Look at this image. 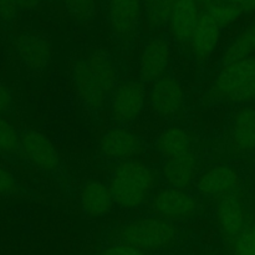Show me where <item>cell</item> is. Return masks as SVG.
<instances>
[{"label": "cell", "instance_id": "6da1fadb", "mask_svg": "<svg viewBox=\"0 0 255 255\" xmlns=\"http://www.w3.org/2000/svg\"><path fill=\"white\" fill-rule=\"evenodd\" d=\"M74 87L80 101L92 111H99L117 87L116 65L107 54L95 51L81 57L72 72Z\"/></svg>", "mask_w": 255, "mask_h": 255}, {"label": "cell", "instance_id": "7a4b0ae2", "mask_svg": "<svg viewBox=\"0 0 255 255\" xmlns=\"http://www.w3.org/2000/svg\"><path fill=\"white\" fill-rule=\"evenodd\" d=\"M109 186L117 206L128 211L137 209L153 193L157 176L148 164L138 159L120 162Z\"/></svg>", "mask_w": 255, "mask_h": 255}, {"label": "cell", "instance_id": "3957f363", "mask_svg": "<svg viewBox=\"0 0 255 255\" xmlns=\"http://www.w3.org/2000/svg\"><path fill=\"white\" fill-rule=\"evenodd\" d=\"M209 99L234 105L254 102L255 56L223 65L209 90Z\"/></svg>", "mask_w": 255, "mask_h": 255}, {"label": "cell", "instance_id": "277c9868", "mask_svg": "<svg viewBox=\"0 0 255 255\" xmlns=\"http://www.w3.org/2000/svg\"><path fill=\"white\" fill-rule=\"evenodd\" d=\"M121 243L142 252H156L168 248L178 237L174 223L159 217H143L127 222L119 232Z\"/></svg>", "mask_w": 255, "mask_h": 255}, {"label": "cell", "instance_id": "5b68a950", "mask_svg": "<svg viewBox=\"0 0 255 255\" xmlns=\"http://www.w3.org/2000/svg\"><path fill=\"white\" fill-rule=\"evenodd\" d=\"M146 101V86L141 80H129L117 85L110 100L112 120L120 125L132 124L143 112Z\"/></svg>", "mask_w": 255, "mask_h": 255}, {"label": "cell", "instance_id": "8992f818", "mask_svg": "<svg viewBox=\"0 0 255 255\" xmlns=\"http://www.w3.org/2000/svg\"><path fill=\"white\" fill-rule=\"evenodd\" d=\"M151 207L157 217L171 223L192 219L198 212V202L187 189L166 188L156 192L152 198Z\"/></svg>", "mask_w": 255, "mask_h": 255}, {"label": "cell", "instance_id": "52a82bcc", "mask_svg": "<svg viewBox=\"0 0 255 255\" xmlns=\"http://www.w3.org/2000/svg\"><path fill=\"white\" fill-rule=\"evenodd\" d=\"M20 154L22 158L44 172H54L60 167V156L51 139L36 129L21 133Z\"/></svg>", "mask_w": 255, "mask_h": 255}, {"label": "cell", "instance_id": "ba28073f", "mask_svg": "<svg viewBox=\"0 0 255 255\" xmlns=\"http://www.w3.org/2000/svg\"><path fill=\"white\" fill-rule=\"evenodd\" d=\"M144 142L138 134L124 127L107 131L100 141V151L112 161H132L144 152Z\"/></svg>", "mask_w": 255, "mask_h": 255}, {"label": "cell", "instance_id": "9c48e42d", "mask_svg": "<svg viewBox=\"0 0 255 255\" xmlns=\"http://www.w3.org/2000/svg\"><path fill=\"white\" fill-rule=\"evenodd\" d=\"M107 14L114 34L124 41H131L141 25L142 0H110Z\"/></svg>", "mask_w": 255, "mask_h": 255}, {"label": "cell", "instance_id": "30bf717a", "mask_svg": "<svg viewBox=\"0 0 255 255\" xmlns=\"http://www.w3.org/2000/svg\"><path fill=\"white\" fill-rule=\"evenodd\" d=\"M186 94L178 80L163 76L152 84L149 91V104L152 110L162 117H174L183 110Z\"/></svg>", "mask_w": 255, "mask_h": 255}, {"label": "cell", "instance_id": "8fae6325", "mask_svg": "<svg viewBox=\"0 0 255 255\" xmlns=\"http://www.w3.org/2000/svg\"><path fill=\"white\" fill-rule=\"evenodd\" d=\"M248 208L238 192L217 199L216 218L223 234L228 238L241 236L248 228Z\"/></svg>", "mask_w": 255, "mask_h": 255}, {"label": "cell", "instance_id": "7c38bea8", "mask_svg": "<svg viewBox=\"0 0 255 255\" xmlns=\"http://www.w3.org/2000/svg\"><path fill=\"white\" fill-rule=\"evenodd\" d=\"M196 187L201 196L218 199L239 191L241 176L228 164H216L199 174Z\"/></svg>", "mask_w": 255, "mask_h": 255}, {"label": "cell", "instance_id": "4fadbf2b", "mask_svg": "<svg viewBox=\"0 0 255 255\" xmlns=\"http://www.w3.org/2000/svg\"><path fill=\"white\" fill-rule=\"evenodd\" d=\"M172 59L171 45L163 37H154L146 42L139 57V79L144 84H153L166 76Z\"/></svg>", "mask_w": 255, "mask_h": 255}, {"label": "cell", "instance_id": "5bb4252c", "mask_svg": "<svg viewBox=\"0 0 255 255\" xmlns=\"http://www.w3.org/2000/svg\"><path fill=\"white\" fill-rule=\"evenodd\" d=\"M14 46L22 64L32 71H42L51 62L52 44L42 35L22 32L15 37Z\"/></svg>", "mask_w": 255, "mask_h": 255}, {"label": "cell", "instance_id": "9a60e30c", "mask_svg": "<svg viewBox=\"0 0 255 255\" xmlns=\"http://www.w3.org/2000/svg\"><path fill=\"white\" fill-rule=\"evenodd\" d=\"M229 147L236 154L255 151V109L244 106L233 114L229 126Z\"/></svg>", "mask_w": 255, "mask_h": 255}, {"label": "cell", "instance_id": "2e32d148", "mask_svg": "<svg viewBox=\"0 0 255 255\" xmlns=\"http://www.w3.org/2000/svg\"><path fill=\"white\" fill-rule=\"evenodd\" d=\"M199 159L196 152L183 156L164 159L162 166V178L172 188L187 189L197 179Z\"/></svg>", "mask_w": 255, "mask_h": 255}, {"label": "cell", "instance_id": "e0dca14e", "mask_svg": "<svg viewBox=\"0 0 255 255\" xmlns=\"http://www.w3.org/2000/svg\"><path fill=\"white\" fill-rule=\"evenodd\" d=\"M201 17L196 0H177L169 17V31L179 44H189Z\"/></svg>", "mask_w": 255, "mask_h": 255}, {"label": "cell", "instance_id": "ac0fdd59", "mask_svg": "<svg viewBox=\"0 0 255 255\" xmlns=\"http://www.w3.org/2000/svg\"><path fill=\"white\" fill-rule=\"evenodd\" d=\"M81 207L87 216L101 218L111 213L115 203L110 186L101 181H89L82 186L80 192Z\"/></svg>", "mask_w": 255, "mask_h": 255}, {"label": "cell", "instance_id": "d6986e66", "mask_svg": "<svg viewBox=\"0 0 255 255\" xmlns=\"http://www.w3.org/2000/svg\"><path fill=\"white\" fill-rule=\"evenodd\" d=\"M219 39H221V26L207 12L202 14L189 42L196 60L201 62L209 60L218 46Z\"/></svg>", "mask_w": 255, "mask_h": 255}, {"label": "cell", "instance_id": "ffe728a7", "mask_svg": "<svg viewBox=\"0 0 255 255\" xmlns=\"http://www.w3.org/2000/svg\"><path fill=\"white\" fill-rule=\"evenodd\" d=\"M193 136L183 127H167L157 138V148L166 159L193 152Z\"/></svg>", "mask_w": 255, "mask_h": 255}, {"label": "cell", "instance_id": "44dd1931", "mask_svg": "<svg viewBox=\"0 0 255 255\" xmlns=\"http://www.w3.org/2000/svg\"><path fill=\"white\" fill-rule=\"evenodd\" d=\"M255 54V22L244 29L224 50L223 65L253 57Z\"/></svg>", "mask_w": 255, "mask_h": 255}, {"label": "cell", "instance_id": "7402d4cb", "mask_svg": "<svg viewBox=\"0 0 255 255\" xmlns=\"http://www.w3.org/2000/svg\"><path fill=\"white\" fill-rule=\"evenodd\" d=\"M176 2L177 0H142L148 26L152 30H159L168 25Z\"/></svg>", "mask_w": 255, "mask_h": 255}, {"label": "cell", "instance_id": "603a6c76", "mask_svg": "<svg viewBox=\"0 0 255 255\" xmlns=\"http://www.w3.org/2000/svg\"><path fill=\"white\" fill-rule=\"evenodd\" d=\"M21 134L7 120L0 116V154L12 157L20 153Z\"/></svg>", "mask_w": 255, "mask_h": 255}, {"label": "cell", "instance_id": "cb8c5ba5", "mask_svg": "<svg viewBox=\"0 0 255 255\" xmlns=\"http://www.w3.org/2000/svg\"><path fill=\"white\" fill-rule=\"evenodd\" d=\"M207 14L217 22L221 27L229 26L238 21L242 16V11L239 5L223 4V2H212L207 6Z\"/></svg>", "mask_w": 255, "mask_h": 255}, {"label": "cell", "instance_id": "d4e9b609", "mask_svg": "<svg viewBox=\"0 0 255 255\" xmlns=\"http://www.w3.org/2000/svg\"><path fill=\"white\" fill-rule=\"evenodd\" d=\"M62 1L67 11L81 21L90 20L97 11V0H62Z\"/></svg>", "mask_w": 255, "mask_h": 255}, {"label": "cell", "instance_id": "484cf974", "mask_svg": "<svg viewBox=\"0 0 255 255\" xmlns=\"http://www.w3.org/2000/svg\"><path fill=\"white\" fill-rule=\"evenodd\" d=\"M20 192V184L6 169L0 167V196H14Z\"/></svg>", "mask_w": 255, "mask_h": 255}, {"label": "cell", "instance_id": "4316f807", "mask_svg": "<svg viewBox=\"0 0 255 255\" xmlns=\"http://www.w3.org/2000/svg\"><path fill=\"white\" fill-rule=\"evenodd\" d=\"M234 255H255V243L247 232L237 237L234 242Z\"/></svg>", "mask_w": 255, "mask_h": 255}, {"label": "cell", "instance_id": "83f0119b", "mask_svg": "<svg viewBox=\"0 0 255 255\" xmlns=\"http://www.w3.org/2000/svg\"><path fill=\"white\" fill-rule=\"evenodd\" d=\"M100 255H146V253L134 248V247L128 246V244L119 243L114 244L111 247H107Z\"/></svg>", "mask_w": 255, "mask_h": 255}, {"label": "cell", "instance_id": "f1b7e54d", "mask_svg": "<svg viewBox=\"0 0 255 255\" xmlns=\"http://www.w3.org/2000/svg\"><path fill=\"white\" fill-rule=\"evenodd\" d=\"M19 6L16 0H0V19L10 22L16 19Z\"/></svg>", "mask_w": 255, "mask_h": 255}, {"label": "cell", "instance_id": "f546056e", "mask_svg": "<svg viewBox=\"0 0 255 255\" xmlns=\"http://www.w3.org/2000/svg\"><path fill=\"white\" fill-rule=\"evenodd\" d=\"M12 104H14V97L10 89L0 84V116L6 115L12 109Z\"/></svg>", "mask_w": 255, "mask_h": 255}, {"label": "cell", "instance_id": "4dcf8cb0", "mask_svg": "<svg viewBox=\"0 0 255 255\" xmlns=\"http://www.w3.org/2000/svg\"><path fill=\"white\" fill-rule=\"evenodd\" d=\"M17 6L21 10H34L37 7L40 0H16Z\"/></svg>", "mask_w": 255, "mask_h": 255}, {"label": "cell", "instance_id": "1f68e13d", "mask_svg": "<svg viewBox=\"0 0 255 255\" xmlns=\"http://www.w3.org/2000/svg\"><path fill=\"white\" fill-rule=\"evenodd\" d=\"M239 6L243 12L251 14L255 11V0H239Z\"/></svg>", "mask_w": 255, "mask_h": 255}, {"label": "cell", "instance_id": "d6a6232c", "mask_svg": "<svg viewBox=\"0 0 255 255\" xmlns=\"http://www.w3.org/2000/svg\"><path fill=\"white\" fill-rule=\"evenodd\" d=\"M246 232H247V233H248V236L251 237L252 241H253L254 243H255V222H254L253 224H251V226H249L248 228L246 229Z\"/></svg>", "mask_w": 255, "mask_h": 255}, {"label": "cell", "instance_id": "836d02e7", "mask_svg": "<svg viewBox=\"0 0 255 255\" xmlns=\"http://www.w3.org/2000/svg\"><path fill=\"white\" fill-rule=\"evenodd\" d=\"M212 2H223V4L239 5V0H212Z\"/></svg>", "mask_w": 255, "mask_h": 255}, {"label": "cell", "instance_id": "e575fe53", "mask_svg": "<svg viewBox=\"0 0 255 255\" xmlns=\"http://www.w3.org/2000/svg\"><path fill=\"white\" fill-rule=\"evenodd\" d=\"M197 2H201V4H206L207 6L212 4V0H196Z\"/></svg>", "mask_w": 255, "mask_h": 255}, {"label": "cell", "instance_id": "d590c367", "mask_svg": "<svg viewBox=\"0 0 255 255\" xmlns=\"http://www.w3.org/2000/svg\"><path fill=\"white\" fill-rule=\"evenodd\" d=\"M44 1H51L52 2V1H56V0H44Z\"/></svg>", "mask_w": 255, "mask_h": 255}]
</instances>
